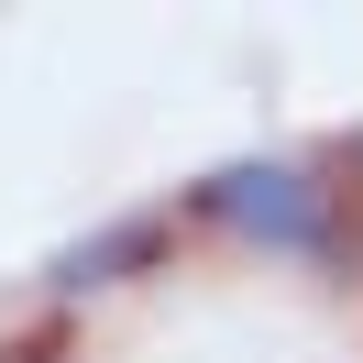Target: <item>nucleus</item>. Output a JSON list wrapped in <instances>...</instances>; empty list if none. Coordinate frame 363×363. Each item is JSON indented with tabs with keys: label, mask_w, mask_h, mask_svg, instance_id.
Instances as JSON below:
<instances>
[{
	"label": "nucleus",
	"mask_w": 363,
	"mask_h": 363,
	"mask_svg": "<svg viewBox=\"0 0 363 363\" xmlns=\"http://www.w3.org/2000/svg\"><path fill=\"white\" fill-rule=\"evenodd\" d=\"M199 209H209V220H231L242 242H264V253H308V264H330V253H341V199L308 177V165H286V155L220 165V177L199 187Z\"/></svg>",
	"instance_id": "nucleus-1"
},
{
	"label": "nucleus",
	"mask_w": 363,
	"mask_h": 363,
	"mask_svg": "<svg viewBox=\"0 0 363 363\" xmlns=\"http://www.w3.org/2000/svg\"><path fill=\"white\" fill-rule=\"evenodd\" d=\"M155 253H165V220H155V209H133V220H99L89 242H67V253L45 264V286H55V297H89V286H133V275L155 264Z\"/></svg>",
	"instance_id": "nucleus-2"
}]
</instances>
